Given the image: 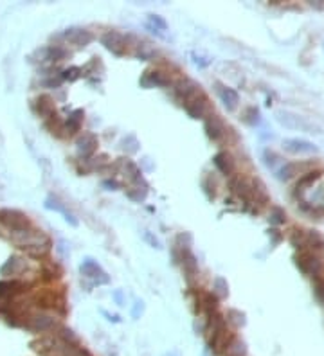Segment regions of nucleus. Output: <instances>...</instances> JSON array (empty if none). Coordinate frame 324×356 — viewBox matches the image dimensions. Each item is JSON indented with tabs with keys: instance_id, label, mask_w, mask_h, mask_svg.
Masks as SVG:
<instances>
[{
	"instance_id": "obj_1",
	"label": "nucleus",
	"mask_w": 324,
	"mask_h": 356,
	"mask_svg": "<svg viewBox=\"0 0 324 356\" xmlns=\"http://www.w3.org/2000/svg\"><path fill=\"white\" fill-rule=\"evenodd\" d=\"M22 236H24V241H18V245L20 248L27 252V254H31V256H45L49 250H51V239L45 237L43 234L40 232H22Z\"/></svg>"
},
{
	"instance_id": "obj_2",
	"label": "nucleus",
	"mask_w": 324,
	"mask_h": 356,
	"mask_svg": "<svg viewBox=\"0 0 324 356\" xmlns=\"http://www.w3.org/2000/svg\"><path fill=\"white\" fill-rule=\"evenodd\" d=\"M0 223L11 229L16 234H22L31 229V223L27 220L26 214H22L20 210L15 209H2L0 210Z\"/></svg>"
},
{
	"instance_id": "obj_3",
	"label": "nucleus",
	"mask_w": 324,
	"mask_h": 356,
	"mask_svg": "<svg viewBox=\"0 0 324 356\" xmlns=\"http://www.w3.org/2000/svg\"><path fill=\"white\" fill-rule=\"evenodd\" d=\"M295 265L299 267V270L306 275L312 277H319V272L323 268V263L319 261V257L315 256V252L312 250H299V254L295 256Z\"/></svg>"
},
{
	"instance_id": "obj_4",
	"label": "nucleus",
	"mask_w": 324,
	"mask_h": 356,
	"mask_svg": "<svg viewBox=\"0 0 324 356\" xmlns=\"http://www.w3.org/2000/svg\"><path fill=\"white\" fill-rule=\"evenodd\" d=\"M204 90H202V87H200L198 83H194V81H191V79H180V81H177V85H175V89H173V95H175V99L180 103V105H186V103H189L191 99H194L198 94H202Z\"/></svg>"
},
{
	"instance_id": "obj_5",
	"label": "nucleus",
	"mask_w": 324,
	"mask_h": 356,
	"mask_svg": "<svg viewBox=\"0 0 324 356\" xmlns=\"http://www.w3.org/2000/svg\"><path fill=\"white\" fill-rule=\"evenodd\" d=\"M24 326H26L27 329L34 331V333H49V331H56V327L60 324L56 322V319L49 317V315L36 313V315H29Z\"/></svg>"
},
{
	"instance_id": "obj_6",
	"label": "nucleus",
	"mask_w": 324,
	"mask_h": 356,
	"mask_svg": "<svg viewBox=\"0 0 324 356\" xmlns=\"http://www.w3.org/2000/svg\"><path fill=\"white\" fill-rule=\"evenodd\" d=\"M101 43L105 45L106 51H110V53L115 54V56H123V54L126 53V45H128L126 36H123V34L117 31L105 32V34L101 36Z\"/></svg>"
},
{
	"instance_id": "obj_7",
	"label": "nucleus",
	"mask_w": 324,
	"mask_h": 356,
	"mask_svg": "<svg viewBox=\"0 0 324 356\" xmlns=\"http://www.w3.org/2000/svg\"><path fill=\"white\" fill-rule=\"evenodd\" d=\"M186 112L189 114V117H193V119H204L211 114L209 112V99H207V95L205 92L198 94L194 99H191L189 103L184 105Z\"/></svg>"
},
{
	"instance_id": "obj_8",
	"label": "nucleus",
	"mask_w": 324,
	"mask_h": 356,
	"mask_svg": "<svg viewBox=\"0 0 324 356\" xmlns=\"http://www.w3.org/2000/svg\"><path fill=\"white\" fill-rule=\"evenodd\" d=\"M79 272L87 279H92L96 284H106L110 281L108 275L103 272V268H101L94 259H85V261L81 263V267H79Z\"/></svg>"
},
{
	"instance_id": "obj_9",
	"label": "nucleus",
	"mask_w": 324,
	"mask_h": 356,
	"mask_svg": "<svg viewBox=\"0 0 324 356\" xmlns=\"http://www.w3.org/2000/svg\"><path fill=\"white\" fill-rule=\"evenodd\" d=\"M204 128H205V133H207V137H209L211 141H220V139L225 135V131H227L225 122L222 120V117H220L218 114H215V112H211L209 116L205 117Z\"/></svg>"
},
{
	"instance_id": "obj_10",
	"label": "nucleus",
	"mask_w": 324,
	"mask_h": 356,
	"mask_svg": "<svg viewBox=\"0 0 324 356\" xmlns=\"http://www.w3.org/2000/svg\"><path fill=\"white\" fill-rule=\"evenodd\" d=\"M182 252V257H180V263H182L184 273H186V281H188L189 286L194 284V279L198 277V263H196V257L191 250H180Z\"/></svg>"
},
{
	"instance_id": "obj_11",
	"label": "nucleus",
	"mask_w": 324,
	"mask_h": 356,
	"mask_svg": "<svg viewBox=\"0 0 324 356\" xmlns=\"http://www.w3.org/2000/svg\"><path fill=\"white\" fill-rule=\"evenodd\" d=\"M76 146H78L79 155H81L85 160H89V158H92L96 149H97V137H96L94 133H83L81 137H78Z\"/></svg>"
},
{
	"instance_id": "obj_12",
	"label": "nucleus",
	"mask_w": 324,
	"mask_h": 356,
	"mask_svg": "<svg viewBox=\"0 0 324 356\" xmlns=\"http://www.w3.org/2000/svg\"><path fill=\"white\" fill-rule=\"evenodd\" d=\"M229 187H230V191H232V194L243 198L247 204H249V200H251V193H252V182H249L247 178H243V177L238 175V177H230Z\"/></svg>"
},
{
	"instance_id": "obj_13",
	"label": "nucleus",
	"mask_w": 324,
	"mask_h": 356,
	"mask_svg": "<svg viewBox=\"0 0 324 356\" xmlns=\"http://www.w3.org/2000/svg\"><path fill=\"white\" fill-rule=\"evenodd\" d=\"M115 166H117V169H121L123 173H125V178H128L130 182L137 183L142 180V171L139 169V166H137L135 162H131L130 158H119L117 162H115Z\"/></svg>"
},
{
	"instance_id": "obj_14",
	"label": "nucleus",
	"mask_w": 324,
	"mask_h": 356,
	"mask_svg": "<svg viewBox=\"0 0 324 356\" xmlns=\"http://www.w3.org/2000/svg\"><path fill=\"white\" fill-rule=\"evenodd\" d=\"M213 162H215L216 169H218L222 175H225V177H232V173H234V169H236V164H234V160H232V157H230V153H227V151L216 153L215 158H213Z\"/></svg>"
},
{
	"instance_id": "obj_15",
	"label": "nucleus",
	"mask_w": 324,
	"mask_h": 356,
	"mask_svg": "<svg viewBox=\"0 0 324 356\" xmlns=\"http://www.w3.org/2000/svg\"><path fill=\"white\" fill-rule=\"evenodd\" d=\"M62 36L70 43H74V45H78V47H85V45H89L92 42V34L87 29H67Z\"/></svg>"
},
{
	"instance_id": "obj_16",
	"label": "nucleus",
	"mask_w": 324,
	"mask_h": 356,
	"mask_svg": "<svg viewBox=\"0 0 324 356\" xmlns=\"http://www.w3.org/2000/svg\"><path fill=\"white\" fill-rule=\"evenodd\" d=\"M141 85L142 87H167L169 78L162 70H148V72L142 74Z\"/></svg>"
},
{
	"instance_id": "obj_17",
	"label": "nucleus",
	"mask_w": 324,
	"mask_h": 356,
	"mask_svg": "<svg viewBox=\"0 0 324 356\" xmlns=\"http://www.w3.org/2000/svg\"><path fill=\"white\" fill-rule=\"evenodd\" d=\"M216 92H218L220 99H222V103L225 105V108H229V110H234L236 106H238V103H240L238 92L229 89V87H224L222 83H216Z\"/></svg>"
},
{
	"instance_id": "obj_18",
	"label": "nucleus",
	"mask_w": 324,
	"mask_h": 356,
	"mask_svg": "<svg viewBox=\"0 0 324 356\" xmlns=\"http://www.w3.org/2000/svg\"><path fill=\"white\" fill-rule=\"evenodd\" d=\"M34 110L40 117L43 119H49L51 116L56 114V108H54V101L49 97V95H40L36 101H34Z\"/></svg>"
},
{
	"instance_id": "obj_19",
	"label": "nucleus",
	"mask_w": 324,
	"mask_h": 356,
	"mask_svg": "<svg viewBox=\"0 0 324 356\" xmlns=\"http://www.w3.org/2000/svg\"><path fill=\"white\" fill-rule=\"evenodd\" d=\"M283 146H285V149L290 153H315L317 151V148H315L312 142L299 141V139H287V141L283 142Z\"/></svg>"
},
{
	"instance_id": "obj_20",
	"label": "nucleus",
	"mask_w": 324,
	"mask_h": 356,
	"mask_svg": "<svg viewBox=\"0 0 324 356\" xmlns=\"http://www.w3.org/2000/svg\"><path fill=\"white\" fill-rule=\"evenodd\" d=\"M83 117L85 112L83 110H74L68 119L63 122V128H65V135H74L81 130V124H83Z\"/></svg>"
},
{
	"instance_id": "obj_21",
	"label": "nucleus",
	"mask_w": 324,
	"mask_h": 356,
	"mask_svg": "<svg viewBox=\"0 0 324 356\" xmlns=\"http://www.w3.org/2000/svg\"><path fill=\"white\" fill-rule=\"evenodd\" d=\"M26 284L20 283V281H0V295L2 297H11V295H16L24 292Z\"/></svg>"
},
{
	"instance_id": "obj_22",
	"label": "nucleus",
	"mask_w": 324,
	"mask_h": 356,
	"mask_svg": "<svg viewBox=\"0 0 324 356\" xmlns=\"http://www.w3.org/2000/svg\"><path fill=\"white\" fill-rule=\"evenodd\" d=\"M198 304H200V309H204L207 317L218 313V297H216L215 294H204L202 295V300H200Z\"/></svg>"
},
{
	"instance_id": "obj_23",
	"label": "nucleus",
	"mask_w": 324,
	"mask_h": 356,
	"mask_svg": "<svg viewBox=\"0 0 324 356\" xmlns=\"http://www.w3.org/2000/svg\"><path fill=\"white\" fill-rule=\"evenodd\" d=\"M45 128H47L53 135L56 137H65V128H63V120L58 117V114H54V116H51L49 119H45Z\"/></svg>"
},
{
	"instance_id": "obj_24",
	"label": "nucleus",
	"mask_w": 324,
	"mask_h": 356,
	"mask_svg": "<svg viewBox=\"0 0 324 356\" xmlns=\"http://www.w3.org/2000/svg\"><path fill=\"white\" fill-rule=\"evenodd\" d=\"M45 207L47 209H53V210H58V212H62V214H65V220L67 221H70V225H78V220L74 218L70 212H67V209H65V205L63 204H60L56 198H47V202H45Z\"/></svg>"
},
{
	"instance_id": "obj_25",
	"label": "nucleus",
	"mask_w": 324,
	"mask_h": 356,
	"mask_svg": "<svg viewBox=\"0 0 324 356\" xmlns=\"http://www.w3.org/2000/svg\"><path fill=\"white\" fill-rule=\"evenodd\" d=\"M22 268V261L18 259V257H9L7 261L2 265V268H0V273L2 275H16V273L20 272Z\"/></svg>"
},
{
	"instance_id": "obj_26",
	"label": "nucleus",
	"mask_w": 324,
	"mask_h": 356,
	"mask_svg": "<svg viewBox=\"0 0 324 356\" xmlns=\"http://www.w3.org/2000/svg\"><path fill=\"white\" fill-rule=\"evenodd\" d=\"M146 27L152 32H155V34H161V31H166V29H167V24H166V20H164L162 16L150 15V16H148Z\"/></svg>"
},
{
	"instance_id": "obj_27",
	"label": "nucleus",
	"mask_w": 324,
	"mask_h": 356,
	"mask_svg": "<svg viewBox=\"0 0 324 356\" xmlns=\"http://www.w3.org/2000/svg\"><path fill=\"white\" fill-rule=\"evenodd\" d=\"M157 49L150 45V43H137V49H135V56L139 59H153L157 56Z\"/></svg>"
},
{
	"instance_id": "obj_28",
	"label": "nucleus",
	"mask_w": 324,
	"mask_h": 356,
	"mask_svg": "<svg viewBox=\"0 0 324 356\" xmlns=\"http://www.w3.org/2000/svg\"><path fill=\"white\" fill-rule=\"evenodd\" d=\"M141 183H142V180L135 183V187H130L128 191H126V196H128L130 200H133V202H144V198H146L148 185H144V187L141 189Z\"/></svg>"
},
{
	"instance_id": "obj_29",
	"label": "nucleus",
	"mask_w": 324,
	"mask_h": 356,
	"mask_svg": "<svg viewBox=\"0 0 324 356\" xmlns=\"http://www.w3.org/2000/svg\"><path fill=\"white\" fill-rule=\"evenodd\" d=\"M213 294H215L216 297H227V294H229V284H227V281H225L224 277L215 279V283H213Z\"/></svg>"
},
{
	"instance_id": "obj_30",
	"label": "nucleus",
	"mask_w": 324,
	"mask_h": 356,
	"mask_svg": "<svg viewBox=\"0 0 324 356\" xmlns=\"http://www.w3.org/2000/svg\"><path fill=\"white\" fill-rule=\"evenodd\" d=\"M225 356H245V344L240 340H232L230 346L227 347V351L224 353Z\"/></svg>"
},
{
	"instance_id": "obj_31",
	"label": "nucleus",
	"mask_w": 324,
	"mask_h": 356,
	"mask_svg": "<svg viewBox=\"0 0 324 356\" xmlns=\"http://www.w3.org/2000/svg\"><path fill=\"white\" fill-rule=\"evenodd\" d=\"M121 148L128 153H135L139 149V141L135 139V135H128L121 141Z\"/></svg>"
},
{
	"instance_id": "obj_32",
	"label": "nucleus",
	"mask_w": 324,
	"mask_h": 356,
	"mask_svg": "<svg viewBox=\"0 0 324 356\" xmlns=\"http://www.w3.org/2000/svg\"><path fill=\"white\" fill-rule=\"evenodd\" d=\"M191 243H193V237H191L189 232H184V234L177 236V248H180V250H191Z\"/></svg>"
},
{
	"instance_id": "obj_33",
	"label": "nucleus",
	"mask_w": 324,
	"mask_h": 356,
	"mask_svg": "<svg viewBox=\"0 0 324 356\" xmlns=\"http://www.w3.org/2000/svg\"><path fill=\"white\" fill-rule=\"evenodd\" d=\"M297 169H299V164H287V166H283L281 171H279V178H281V180H288V178H292L293 175H297Z\"/></svg>"
},
{
	"instance_id": "obj_34",
	"label": "nucleus",
	"mask_w": 324,
	"mask_h": 356,
	"mask_svg": "<svg viewBox=\"0 0 324 356\" xmlns=\"http://www.w3.org/2000/svg\"><path fill=\"white\" fill-rule=\"evenodd\" d=\"M83 74V70L81 68H78V67H70V68H67V70H63L62 72V76H60V79H68V81H76V79L79 78Z\"/></svg>"
},
{
	"instance_id": "obj_35",
	"label": "nucleus",
	"mask_w": 324,
	"mask_h": 356,
	"mask_svg": "<svg viewBox=\"0 0 324 356\" xmlns=\"http://www.w3.org/2000/svg\"><path fill=\"white\" fill-rule=\"evenodd\" d=\"M202 187H204V193H205V196H207V198H209V200H215V196H216L215 182H213L211 178L205 177L204 180H202Z\"/></svg>"
},
{
	"instance_id": "obj_36",
	"label": "nucleus",
	"mask_w": 324,
	"mask_h": 356,
	"mask_svg": "<svg viewBox=\"0 0 324 356\" xmlns=\"http://www.w3.org/2000/svg\"><path fill=\"white\" fill-rule=\"evenodd\" d=\"M60 273H62V270H60L58 267H54V265H49V267L43 268V277L47 279V281L58 279V277H60Z\"/></svg>"
},
{
	"instance_id": "obj_37",
	"label": "nucleus",
	"mask_w": 324,
	"mask_h": 356,
	"mask_svg": "<svg viewBox=\"0 0 324 356\" xmlns=\"http://www.w3.org/2000/svg\"><path fill=\"white\" fill-rule=\"evenodd\" d=\"M283 221H285V210H281L279 207H274V209H272V216H270V223L279 225Z\"/></svg>"
},
{
	"instance_id": "obj_38",
	"label": "nucleus",
	"mask_w": 324,
	"mask_h": 356,
	"mask_svg": "<svg viewBox=\"0 0 324 356\" xmlns=\"http://www.w3.org/2000/svg\"><path fill=\"white\" fill-rule=\"evenodd\" d=\"M315 294L324 302V279L315 277Z\"/></svg>"
},
{
	"instance_id": "obj_39",
	"label": "nucleus",
	"mask_w": 324,
	"mask_h": 356,
	"mask_svg": "<svg viewBox=\"0 0 324 356\" xmlns=\"http://www.w3.org/2000/svg\"><path fill=\"white\" fill-rule=\"evenodd\" d=\"M144 239H146L148 243L153 246V248H161V241H159L157 237H153L150 232H144Z\"/></svg>"
},
{
	"instance_id": "obj_40",
	"label": "nucleus",
	"mask_w": 324,
	"mask_h": 356,
	"mask_svg": "<svg viewBox=\"0 0 324 356\" xmlns=\"http://www.w3.org/2000/svg\"><path fill=\"white\" fill-rule=\"evenodd\" d=\"M103 185H105V187H110V189H117V187H119V183L114 182V180H105V182H103Z\"/></svg>"
}]
</instances>
